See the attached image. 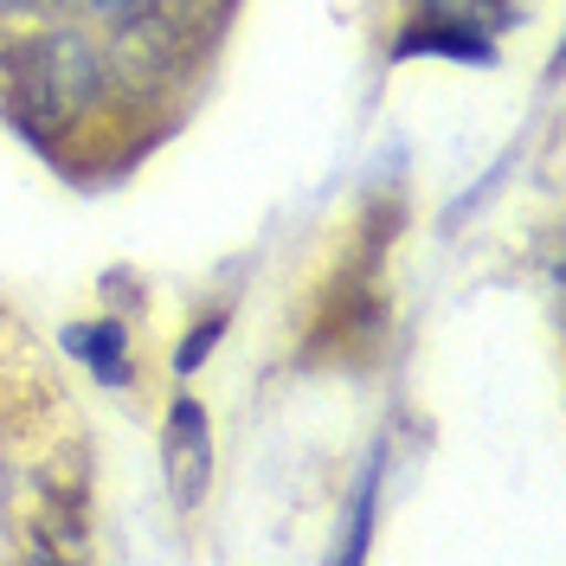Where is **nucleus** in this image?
I'll list each match as a JSON object with an SVG mask.
<instances>
[{
  "mask_svg": "<svg viewBox=\"0 0 566 566\" xmlns=\"http://www.w3.org/2000/svg\"><path fill=\"white\" fill-rule=\"evenodd\" d=\"M13 109L27 123H77L84 109L104 97V52L71 27H45V33L13 45Z\"/></svg>",
  "mask_w": 566,
  "mask_h": 566,
  "instance_id": "nucleus-1",
  "label": "nucleus"
},
{
  "mask_svg": "<svg viewBox=\"0 0 566 566\" xmlns=\"http://www.w3.org/2000/svg\"><path fill=\"white\" fill-rule=\"evenodd\" d=\"M161 463H168V490H175V509L193 515L200 495L212 483V438H207V412L193 399H175V419H168V444H161Z\"/></svg>",
  "mask_w": 566,
  "mask_h": 566,
  "instance_id": "nucleus-2",
  "label": "nucleus"
},
{
  "mask_svg": "<svg viewBox=\"0 0 566 566\" xmlns=\"http://www.w3.org/2000/svg\"><path fill=\"white\" fill-rule=\"evenodd\" d=\"M219 342H226V316L212 310V316H200V322H193V335L180 342V354H175V374H200V360H207V354L219 348Z\"/></svg>",
  "mask_w": 566,
  "mask_h": 566,
  "instance_id": "nucleus-3",
  "label": "nucleus"
},
{
  "mask_svg": "<svg viewBox=\"0 0 566 566\" xmlns=\"http://www.w3.org/2000/svg\"><path fill=\"white\" fill-rule=\"evenodd\" d=\"M91 7H97L104 20H129V13H136L142 0H91Z\"/></svg>",
  "mask_w": 566,
  "mask_h": 566,
  "instance_id": "nucleus-4",
  "label": "nucleus"
}]
</instances>
